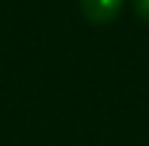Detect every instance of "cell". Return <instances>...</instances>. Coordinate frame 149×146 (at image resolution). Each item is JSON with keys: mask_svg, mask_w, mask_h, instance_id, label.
I'll return each instance as SVG.
<instances>
[{"mask_svg": "<svg viewBox=\"0 0 149 146\" xmlns=\"http://www.w3.org/2000/svg\"><path fill=\"white\" fill-rule=\"evenodd\" d=\"M123 3L126 0H79V8L89 24L102 26L118 18V13L123 10Z\"/></svg>", "mask_w": 149, "mask_h": 146, "instance_id": "6da1fadb", "label": "cell"}, {"mask_svg": "<svg viewBox=\"0 0 149 146\" xmlns=\"http://www.w3.org/2000/svg\"><path fill=\"white\" fill-rule=\"evenodd\" d=\"M131 3H134L136 16H139L141 21H147V24H149V0H131Z\"/></svg>", "mask_w": 149, "mask_h": 146, "instance_id": "7a4b0ae2", "label": "cell"}]
</instances>
